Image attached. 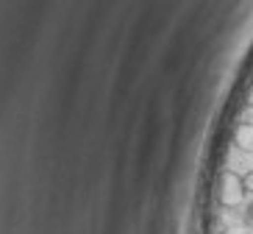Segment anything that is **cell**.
<instances>
[{"label":"cell","instance_id":"obj_1","mask_svg":"<svg viewBox=\"0 0 253 234\" xmlns=\"http://www.w3.org/2000/svg\"><path fill=\"white\" fill-rule=\"evenodd\" d=\"M248 189L242 184V176L234 173V170H223L220 173V184H217V201L223 209H239L242 201H245Z\"/></svg>","mask_w":253,"mask_h":234},{"label":"cell","instance_id":"obj_2","mask_svg":"<svg viewBox=\"0 0 253 234\" xmlns=\"http://www.w3.org/2000/svg\"><path fill=\"white\" fill-rule=\"evenodd\" d=\"M234 145L242 153H253V120H242L234 129Z\"/></svg>","mask_w":253,"mask_h":234},{"label":"cell","instance_id":"obj_3","mask_svg":"<svg viewBox=\"0 0 253 234\" xmlns=\"http://www.w3.org/2000/svg\"><path fill=\"white\" fill-rule=\"evenodd\" d=\"M242 184H245L248 192H253V170H248V173L242 176Z\"/></svg>","mask_w":253,"mask_h":234},{"label":"cell","instance_id":"obj_4","mask_svg":"<svg viewBox=\"0 0 253 234\" xmlns=\"http://www.w3.org/2000/svg\"><path fill=\"white\" fill-rule=\"evenodd\" d=\"M245 220H248V223L253 226V201L248 204V209H245Z\"/></svg>","mask_w":253,"mask_h":234},{"label":"cell","instance_id":"obj_5","mask_svg":"<svg viewBox=\"0 0 253 234\" xmlns=\"http://www.w3.org/2000/svg\"><path fill=\"white\" fill-rule=\"evenodd\" d=\"M245 103H248V109H253V84H251V90H248V95H245Z\"/></svg>","mask_w":253,"mask_h":234},{"label":"cell","instance_id":"obj_6","mask_svg":"<svg viewBox=\"0 0 253 234\" xmlns=\"http://www.w3.org/2000/svg\"><path fill=\"white\" fill-rule=\"evenodd\" d=\"M225 234H242V232H239V229H231V232H225Z\"/></svg>","mask_w":253,"mask_h":234}]
</instances>
